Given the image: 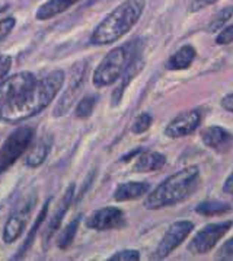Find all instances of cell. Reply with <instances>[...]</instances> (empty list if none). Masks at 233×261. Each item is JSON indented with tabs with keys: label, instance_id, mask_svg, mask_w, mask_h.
<instances>
[{
	"label": "cell",
	"instance_id": "25",
	"mask_svg": "<svg viewBox=\"0 0 233 261\" xmlns=\"http://www.w3.org/2000/svg\"><path fill=\"white\" fill-rule=\"evenodd\" d=\"M233 16V6H227V8H223L220 11L217 12L213 19L207 27V31L209 32H217L222 27H224V23L229 21Z\"/></svg>",
	"mask_w": 233,
	"mask_h": 261
},
{
	"label": "cell",
	"instance_id": "15",
	"mask_svg": "<svg viewBox=\"0 0 233 261\" xmlns=\"http://www.w3.org/2000/svg\"><path fill=\"white\" fill-rule=\"evenodd\" d=\"M51 146H53V137H41V139L31 147V150L28 152V155L25 158V165L30 168L41 167L44 162H45V159L50 155Z\"/></svg>",
	"mask_w": 233,
	"mask_h": 261
},
{
	"label": "cell",
	"instance_id": "32",
	"mask_svg": "<svg viewBox=\"0 0 233 261\" xmlns=\"http://www.w3.org/2000/svg\"><path fill=\"white\" fill-rule=\"evenodd\" d=\"M216 2H219V0H194V2L191 3L190 11L191 12L201 11V9L207 8V6H210V5L216 3Z\"/></svg>",
	"mask_w": 233,
	"mask_h": 261
},
{
	"label": "cell",
	"instance_id": "23",
	"mask_svg": "<svg viewBox=\"0 0 233 261\" xmlns=\"http://www.w3.org/2000/svg\"><path fill=\"white\" fill-rule=\"evenodd\" d=\"M79 225H80V216L74 218V219L72 220L70 223H67L66 228L60 232L59 241H57V245H59L60 250H67V248L72 245V242L74 241V237H76V233H77V229H79Z\"/></svg>",
	"mask_w": 233,
	"mask_h": 261
},
{
	"label": "cell",
	"instance_id": "26",
	"mask_svg": "<svg viewBox=\"0 0 233 261\" xmlns=\"http://www.w3.org/2000/svg\"><path fill=\"white\" fill-rule=\"evenodd\" d=\"M152 121H153L152 115L149 114V113H141V114L138 115L137 118L134 120L133 125H131V132H133L134 135L146 133L149 128H150V125H152Z\"/></svg>",
	"mask_w": 233,
	"mask_h": 261
},
{
	"label": "cell",
	"instance_id": "7",
	"mask_svg": "<svg viewBox=\"0 0 233 261\" xmlns=\"http://www.w3.org/2000/svg\"><path fill=\"white\" fill-rule=\"evenodd\" d=\"M232 220L206 225L194 235V238L191 240L190 245H188V250L194 254H198V255L210 252L216 247V244L227 233V230L232 228Z\"/></svg>",
	"mask_w": 233,
	"mask_h": 261
},
{
	"label": "cell",
	"instance_id": "1",
	"mask_svg": "<svg viewBox=\"0 0 233 261\" xmlns=\"http://www.w3.org/2000/svg\"><path fill=\"white\" fill-rule=\"evenodd\" d=\"M66 82V73L62 69L53 70L34 84L18 98L0 107V121L18 124L34 115H38L55 99Z\"/></svg>",
	"mask_w": 233,
	"mask_h": 261
},
{
	"label": "cell",
	"instance_id": "9",
	"mask_svg": "<svg viewBox=\"0 0 233 261\" xmlns=\"http://www.w3.org/2000/svg\"><path fill=\"white\" fill-rule=\"evenodd\" d=\"M126 226V218L123 210L112 206H106L102 209L94 212L86 219V228L94 230H112L121 229Z\"/></svg>",
	"mask_w": 233,
	"mask_h": 261
},
{
	"label": "cell",
	"instance_id": "34",
	"mask_svg": "<svg viewBox=\"0 0 233 261\" xmlns=\"http://www.w3.org/2000/svg\"><path fill=\"white\" fill-rule=\"evenodd\" d=\"M220 104H222L223 110H226V111H229V113H232L233 114V94L223 96Z\"/></svg>",
	"mask_w": 233,
	"mask_h": 261
},
{
	"label": "cell",
	"instance_id": "12",
	"mask_svg": "<svg viewBox=\"0 0 233 261\" xmlns=\"http://www.w3.org/2000/svg\"><path fill=\"white\" fill-rule=\"evenodd\" d=\"M74 190H76V186H74V184H70V186L67 187L66 193H64L63 197H62V200H60V203H59V206H57V209H55V212L51 215L50 220L47 222L45 232H44V235H43L44 248H45V245H48V242H50V240L53 238L54 233H55V232L59 230V228H60V225H62V222H63L64 216H66L67 210H69L70 204H72V201H73Z\"/></svg>",
	"mask_w": 233,
	"mask_h": 261
},
{
	"label": "cell",
	"instance_id": "13",
	"mask_svg": "<svg viewBox=\"0 0 233 261\" xmlns=\"http://www.w3.org/2000/svg\"><path fill=\"white\" fill-rule=\"evenodd\" d=\"M31 207L32 201L31 203H26L19 210H16L11 218L6 220V223L3 226V233H2L3 242L12 244V242H15V241H18L21 238L23 230H25V226H26L28 218H30Z\"/></svg>",
	"mask_w": 233,
	"mask_h": 261
},
{
	"label": "cell",
	"instance_id": "21",
	"mask_svg": "<svg viewBox=\"0 0 233 261\" xmlns=\"http://www.w3.org/2000/svg\"><path fill=\"white\" fill-rule=\"evenodd\" d=\"M232 210V206L220 200H207L197 204L195 212L201 216H222Z\"/></svg>",
	"mask_w": 233,
	"mask_h": 261
},
{
	"label": "cell",
	"instance_id": "8",
	"mask_svg": "<svg viewBox=\"0 0 233 261\" xmlns=\"http://www.w3.org/2000/svg\"><path fill=\"white\" fill-rule=\"evenodd\" d=\"M194 230V223L190 220H178L173 222L170 225L168 230L165 232V235L162 237L158 248L155 251L153 258H166L169 254L173 252V250H177L184 241L190 237V233Z\"/></svg>",
	"mask_w": 233,
	"mask_h": 261
},
{
	"label": "cell",
	"instance_id": "27",
	"mask_svg": "<svg viewBox=\"0 0 233 261\" xmlns=\"http://www.w3.org/2000/svg\"><path fill=\"white\" fill-rule=\"evenodd\" d=\"M109 261H138L140 252L137 250H123L115 252L112 257L108 258Z\"/></svg>",
	"mask_w": 233,
	"mask_h": 261
},
{
	"label": "cell",
	"instance_id": "16",
	"mask_svg": "<svg viewBox=\"0 0 233 261\" xmlns=\"http://www.w3.org/2000/svg\"><path fill=\"white\" fill-rule=\"evenodd\" d=\"M150 190L148 182H137V181H130L123 182L115 188L114 191V200L115 201H130V200H137L143 196H146Z\"/></svg>",
	"mask_w": 233,
	"mask_h": 261
},
{
	"label": "cell",
	"instance_id": "33",
	"mask_svg": "<svg viewBox=\"0 0 233 261\" xmlns=\"http://www.w3.org/2000/svg\"><path fill=\"white\" fill-rule=\"evenodd\" d=\"M223 193L227 194V196H230L233 199V172L229 177L226 178V181L223 184Z\"/></svg>",
	"mask_w": 233,
	"mask_h": 261
},
{
	"label": "cell",
	"instance_id": "18",
	"mask_svg": "<svg viewBox=\"0 0 233 261\" xmlns=\"http://www.w3.org/2000/svg\"><path fill=\"white\" fill-rule=\"evenodd\" d=\"M166 156L159 152H140V156L136 159L133 167L134 172H153L165 167Z\"/></svg>",
	"mask_w": 233,
	"mask_h": 261
},
{
	"label": "cell",
	"instance_id": "22",
	"mask_svg": "<svg viewBox=\"0 0 233 261\" xmlns=\"http://www.w3.org/2000/svg\"><path fill=\"white\" fill-rule=\"evenodd\" d=\"M141 64L143 63L140 62V59H138V56L133 60V62L128 64V67L126 69V72L123 73V82L121 85L116 88L115 91H114V94H112V104L116 105L120 101H121V98H123V94H124V89L127 88V85L130 84V81L138 73V70L141 69Z\"/></svg>",
	"mask_w": 233,
	"mask_h": 261
},
{
	"label": "cell",
	"instance_id": "20",
	"mask_svg": "<svg viewBox=\"0 0 233 261\" xmlns=\"http://www.w3.org/2000/svg\"><path fill=\"white\" fill-rule=\"evenodd\" d=\"M50 203H51V199L48 200V201H47V203L43 206V209H41V212H40V215H38V216H37V219H35V223L32 225V228L31 230H30V233H28V237H26V240L23 241V244L21 245V248L18 250L16 255L13 257V260L22 258V257L30 251V248L32 247V244H34V241H35V235L38 233V230H40V228H41V225H43L44 220H45V218H47Z\"/></svg>",
	"mask_w": 233,
	"mask_h": 261
},
{
	"label": "cell",
	"instance_id": "17",
	"mask_svg": "<svg viewBox=\"0 0 233 261\" xmlns=\"http://www.w3.org/2000/svg\"><path fill=\"white\" fill-rule=\"evenodd\" d=\"M79 2L80 0H47L37 9L35 18L38 21H48L54 16L66 12L67 9H70L72 6H74Z\"/></svg>",
	"mask_w": 233,
	"mask_h": 261
},
{
	"label": "cell",
	"instance_id": "5",
	"mask_svg": "<svg viewBox=\"0 0 233 261\" xmlns=\"http://www.w3.org/2000/svg\"><path fill=\"white\" fill-rule=\"evenodd\" d=\"M35 137V128L32 125H22L12 132L0 147V175L9 168L31 147Z\"/></svg>",
	"mask_w": 233,
	"mask_h": 261
},
{
	"label": "cell",
	"instance_id": "29",
	"mask_svg": "<svg viewBox=\"0 0 233 261\" xmlns=\"http://www.w3.org/2000/svg\"><path fill=\"white\" fill-rule=\"evenodd\" d=\"M16 25V19L15 18H5V19H0V41H3L15 28Z\"/></svg>",
	"mask_w": 233,
	"mask_h": 261
},
{
	"label": "cell",
	"instance_id": "3",
	"mask_svg": "<svg viewBox=\"0 0 233 261\" xmlns=\"http://www.w3.org/2000/svg\"><path fill=\"white\" fill-rule=\"evenodd\" d=\"M146 8V0H126L109 12L102 21L98 23L92 35L91 44L101 47L114 44L123 38L141 18Z\"/></svg>",
	"mask_w": 233,
	"mask_h": 261
},
{
	"label": "cell",
	"instance_id": "24",
	"mask_svg": "<svg viewBox=\"0 0 233 261\" xmlns=\"http://www.w3.org/2000/svg\"><path fill=\"white\" fill-rule=\"evenodd\" d=\"M95 104V95H86V96H83V98L77 102V107H76V110H74V114H76L77 118H80V120L89 118V117L92 115V113H94Z\"/></svg>",
	"mask_w": 233,
	"mask_h": 261
},
{
	"label": "cell",
	"instance_id": "4",
	"mask_svg": "<svg viewBox=\"0 0 233 261\" xmlns=\"http://www.w3.org/2000/svg\"><path fill=\"white\" fill-rule=\"evenodd\" d=\"M138 44L140 42L137 40H133L123 45L114 47L108 53L94 72V86L106 88L109 85L115 84L126 72L128 64L138 56Z\"/></svg>",
	"mask_w": 233,
	"mask_h": 261
},
{
	"label": "cell",
	"instance_id": "11",
	"mask_svg": "<svg viewBox=\"0 0 233 261\" xmlns=\"http://www.w3.org/2000/svg\"><path fill=\"white\" fill-rule=\"evenodd\" d=\"M200 121H201V115L197 110L181 113L166 125L165 136L170 137V139H181V137L192 135L197 130V127L200 125Z\"/></svg>",
	"mask_w": 233,
	"mask_h": 261
},
{
	"label": "cell",
	"instance_id": "14",
	"mask_svg": "<svg viewBox=\"0 0 233 261\" xmlns=\"http://www.w3.org/2000/svg\"><path fill=\"white\" fill-rule=\"evenodd\" d=\"M201 142L216 152H227L233 146V135L220 125H209L202 128Z\"/></svg>",
	"mask_w": 233,
	"mask_h": 261
},
{
	"label": "cell",
	"instance_id": "19",
	"mask_svg": "<svg viewBox=\"0 0 233 261\" xmlns=\"http://www.w3.org/2000/svg\"><path fill=\"white\" fill-rule=\"evenodd\" d=\"M197 56V51L192 45H184L178 51H175L166 62L168 70H185L191 66Z\"/></svg>",
	"mask_w": 233,
	"mask_h": 261
},
{
	"label": "cell",
	"instance_id": "10",
	"mask_svg": "<svg viewBox=\"0 0 233 261\" xmlns=\"http://www.w3.org/2000/svg\"><path fill=\"white\" fill-rule=\"evenodd\" d=\"M35 76L31 72H19L0 82V107L23 94L34 82Z\"/></svg>",
	"mask_w": 233,
	"mask_h": 261
},
{
	"label": "cell",
	"instance_id": "2",
	"mask_svg": "<svg viewBox=\"0 0 233 261\" xmlns=\"http://www.w3.org/2000/svg\"><path fill=\"white\" fill-rule=\"evenodd\" d=\"M200 169L197 165L184 168L173 175L163 179L153 191H150L144 200L148 210H158L175 206L187 200L200 186Z\"/></svg>",
	"mask_w": 233,
	"mask_h": 261
},
{
	"label": "cell",
	"instance_id": "31",
	"mask_svg": "<svg viewBox=\"0 0 233 261\" xmlns=\"http://www.w3.org/2000/svg\"><path fill=\"white\" fill-rule=\"evenodd\" d=\"M12 67V57L8 54L0 56V81L6 77V74L11 72Z\"/></svg>",
	"mask_w": 233,
	"mask_h": 261
},
{
	"label": "cell",
	"instance_id": "6",
	"mask_svg": "<svg viewBox=\"0 0 233 261\" xmlns=\"http://www.w3.org/2000/svg\"><path fill=\"white\" fill-rule=\"evenodd\" d=\"M88 70H89L88 60H80V62L74 63L73 67H72V73H70V84L67 85V88L63 91L62 96L59 98V102L54 107V117H63L64 114H67V111L73 105L80 89H82V86L85 84Z\"/></svg>",
	"mask_w": 233,
	"mask_h": 261
},
{
	"label": "cell",
	"instance_id": "28",
	"mask_svg": "<svg viewBox=\"0 0 233 261\" xmlns=\"http://www.w3.org/2000/svg\"><path fill=\"white\" fill-rule=\"evenodd\" d=\"M216 258L217 260L233 261V237L230 240L226 241L222 247L219 248V251L216 252Z\"/></svg>",
	"mask_w": 233,
	"mask_h": 261
},
{
	"label": "cell",
	"instance_id": "30",
	"mask_svg": "<svg viewBox=\"0 0 233 261\" xmlns=\"http://www.w3.org/2000/svg\"><path fill=\"white\" fill-rule=\"evenodd\" d=\"M230 42H233V25L224 28V30L216 37V44H219V45H227V44H230Z\"/></svg>",
	"mask_w": 233,
	"mask_h": 261
}]
</instances>
